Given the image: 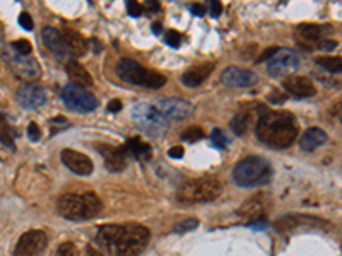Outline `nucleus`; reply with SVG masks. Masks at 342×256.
Returning a JSON list of instances; mask_svg holds the SVG:
<instances>
[{
  "label": "nucleus",
  "mask_w": 342,
  "mask_h": 256,
  "mask_svg": "<svg viewBox=\"0 0 342 256\" xmlns=\"http://www.w3.org/2000/svg\"><path fill=\"white\" fill-rule=\"evenodd\" d=\"M255 135L274 149H286L298 137V121L289 111H267L257 121Z\"/></svg>",
  "instance_id": "nucleus-1"
},
{
  "label": "nucleus",
  "mask_w": 342,
  "mask_h": 256,
  "mask_svg": "<svg viewBox=\"0 0 342 256\" xmlns=\"http://www.w3.org/2000/svg\"><path fill=\"white\" fill-rule=\"evenodd\" d=\"M59 214L67 221L81 222L93 219L101 212L103 203L99 197L93 192L86 193H67L62 195L57 201Z\"/></svg>",
  "instance_id": "nucleus-2"
},
{
  "label": "nucleus",
  "mask_w": 342,
  "mask_h": 256,
  "mask_svg": "<svg viewBox=\"0 0 342 256\" xmlns=\"http://www.w3.org/2000/svg\"><path fill=\"white\" fill-rule=\"evenodd\" d=\"M151 241V230L140 224H125L118 227V232L110 246L113 256H139Z\"/></svg>",
  "instance_id": "nucleus-3"
},
{
  "label": "nucleus",
  "mask_w": 342,
  "mask_h": 256,
  "mask_svg": "<svg viewBox=\"0 0 342 256\" xmlns=\"http://www.w3.org/2000/svg\"><path fill=\"white\" fill-rule=\"evenodd\" d=\"M271 178V164L260 156H248L236 164L233 179L241 188H253L265 185Z\"/></svg>",
  "instance_id": "nucleus-4"
},
{
  "label": "nucleus",
  "mask_w": 342,
  "mask_h": 256,
  "mask_svg": "<svg viewBox=\"0 0 342 256\" xmlns=\"http://www.w3.org/2000/svg\"><path fill=\"white\" fill-rule=\"evenodd\" d=\"M222 185L216 178H195L185 181L176 192V198L182 203H209L219 198Z\"/></svg>",
  "instance_id": "nucleus-5"
},
{
  "label": "nucleus",
  "mask_w": 342,
  "mask_h": 256,
  "mask_svg": "<svg viewBox=\"0 0 342 256\" xmlns=\"http://www.w3.org/2000/svg\"><path fill=\"white\" fill-rule=\"evenodd\" d=\"M117 75L127 84L140 85L147 89H161L166 84V77L157 72L147 70L132 58H120L117 63Z\"/></svg>",
  "instance_id": "nucleus-6"
},
{
  "label": "nucleus",
  "mask_w": 342,
  "mask_h": 256,
  "mask_svg": "<svg viewBox=\"0 0 342 256\" xmlns=\"http://www.w3.org/2000/svg\"><path fill=\"white\" fill-rule=\"evenodd\" d=\"M132 118L140 130L153 137H161L168 130V120L151 103H137L132 108Z\"/></svg>",
  "instance_id": "nucleus-7"
},
{
  "label": "nucleus",
  "mask_w": 342,
  "mask_h": 256,
  "mask_svg": "<svg viewBox=\"0 0 342 256\" xmlns=\"http://www.w3.org/2000/svg\"><path fill=\"white\" fill-rule=\"evenodd\" d=\"M62 101L65 106L77 113H91L98 108V99L84 87L75 84H67L62 89Z\"/></svg>",
  "instance_id": "nucleus-8"
},
{
  "label": "nucleus",
  "mask_w": 342,
  "mask_h": 256,
  "mask_svg": "<svg viewBox=\"0 0 342 256\" xmlns=\"http://www.w3.org/2000/svg\"><path fill=\"white\" fill-rule=\"evenodd\" d=\"M298 55L289 48H277L271 58L267 60V72L272 77H286L298 70Z\"/></svg>",
  "instance_id": "nucleus-9"
},
{
  "label": "nucleus",
  "mask_w": 342,
  "mask_h": 256,
  "mask_svg": "<svg viewBox=\"0 0 342 256\" xmlns=\"http://www.w3.org/2000/svg\"><path fill=\"white\" fill-rule=\"evenodd\" d=\"M48 237L43 230H28L17 239L14 256H39L45 251Z\"/></svg>",
  "instance_id": "nucleus-10"
},
{
  "label": "nucleus",
  "mask_w": 342,
  "mask_h": 256,
  "mask_svg": "<svg viewBox=\"0 0 342 256\" xmlns=\"http://www.w3.org/2000/svg\"><path fill=\"white\" fill-rule=\"evenodd\" d=\"M156 110L163 114L166 120H185L193 114V104L178 97H163L156 101Z\"/></svg>",
  "instance_id": "nucleus-11"
},
{
  "label": "nucleus",
  "mask_w": 342,
  "mask_h": 256,
  "mask_svg": "<svg viewBox=\"0 0 342 256\" xmlns=\"http://www.w3.org/2000/svg\"><path fill=\"white\" fill-rule=\"evenodd\" d=\"M221 82L226 87H235V89H245L251 87L258 82V75L253 70H247V68L240 67H228L221 74Z\"/></svg>",
  "instance_id": "nucleus-12"
},
{
  "label": "nucleus",
  "mask_w": 342,
  "mask_h": 256,
  "mask_svg": "<svg viewBox=\"0 0 342 256\" xmlns=\"http://www.w3.org/2000/svg\"><path fill=\"white\" fill-rule=\"evenodd\" d=\"M5 60L9 62V65L12 67V70L16 72L19 77H23L24 81H34L41 75V68H39V63L36 62L34 58H31L30 55H17V53H12V55H5Z\"/></svg>",
  "instance_id": "nucleus-13"
},
{
  "label": "nucleus",
  "mask_w": 342,
  "mask_h": 256,
  "mask_svg": "<svg viewBox=\"0 0 342 256\" xmlns=\"http://www.w3.org/2000/svg\"><path fill=\"white\" fill-rule=\"evenodd\" d=\"M17 101L24 110H38L46 103V89L38 84H23L16 92Z\"/></svg>",
  "instance_id": "nucleus-14"
},
{
  "label": "nucleus",
  "mask_w": 342,
  "mask_h": 256,
  "mask_svg": "<svg viewBox=\"0 0 342 256\" xmlns=\"http://www.w3.org/2000/svg\"><path fill=\"white\" fill-rule=\"evenodd\" d=\"M60 159H62L63 166H67V169H70L72 172H75L79 176H89L93 172V169H94L93 161L86 154L77 152V150L63 149L60 152Z\"/></svg>",
  "instance_id": "nucleus-15"
},
{
  "label": "nucleus",
  "mask_w": 342,
  "mask_h": 256,
  "mask_svg": "<svg viewBox=\"0 0 342 256\" xmlns=\"http://www.w3.org/2000/svg\"><path fill=\"white\" fill-rule=\"evenodd\" d=\"M99 154L104 159V166H106L108 171L111 172H120L127 168V152H125L124 147H115V145H98Z\"/></svg>",
  "instance_id": "nucleus-16"
},
{
  "label": "nucleus",
  "mask_w": 342,
  "mask_h": 256,
  "mask_svg": "<svg viewBox=\"0 0 342 256\" xmlns=\"http://www.w3.org/2000/svg\"><path fill=\"white\" fill-rule=\"evenodd\" d=\"M41 38H43V41H45L46 48H48L50 52L57 57V58L62 60V62H68V58H70V53H68V50H67L65 43H63L62 34H60L59 29H55V28H50V26L43 28Z\"/></svg>",
  "instance_id": "nucleus-17"
},
{
  "label": "nucleus",
  "mask_w": 342,
  "mask_h": 256,
  "mask_svg": "<svg viewBox=\"0 0 342 256\" xmlns=\"http://www.w3.org/2000/svg\"><path fill=\"white\" fill-rule=\"evenodd\" d=\"M282 85L294 97H311L316 92V87L311 82V79L305 77V75H293V77L286 79Z\"/></svg>",
  "instance_id": "nucleus-18"
},
{
  "label": "nucleus",
  "mask_w": 342,
  "mask_h": 256,
  "mask_svg": "<svg viewBox=\"0 0 342 256\" xmlns=\"http://www.w3.org/2000/svg\"><path fill=\"white\" fill-rule=\"evenodd\" d=\"M60 34H62V39H63V43H65L70 55L82 57L88 53V41H86V38L81 32L70 29V28H63V29L60 31Z\"/></svg>",
  "instance_id": "nucleus-19"
},
{
  "label": "nucleus",
  "mask_w": 342,
  "mask_h": 256,
  "mask_svg": "<svg viewBox=\"0 0 342 256\" xmlns=\"http://www.w3.org/2000/svg\"><path fill=\"white\" fill-rule=\"evenodd\" d=\"M212 68H214V63H211V62L200 63V65H197V67L188 68V70L182 75V84L187 85V87H199L205 79L211 75Z\"/></svg>",
  "instance_id": "nucleus-20"
},
{
  "label": "nucleus",
  "mask_w": 342,
  "mask_h": 256,
  "mask_svg": "<svg viewBox=\"0 0 342 256\" xmlns=\"http://www.w3.org/2000/svg\"><path fill=\"white\" fill-rule=\"evenodd\" d=\"M65 70H67V75L68 79L72 81V84L79 85V87H91L93 84H94V81H93L91 74H89L88 70H86L84 65H81L79 62H75V60H68L67 65H65Z\"/></svg>",
  "instance_id": "nucleus-21"
},
{
  "label": "nucleus",
  "mask_w": 342,
  "mask_h": 256,
  "mask_svg": "<svg viewBox=\"0 0 342 256\" xmlns=\"http://www.w3.org/2000/svg\"><path fill=\"white\" fill-rule=\"evenodd\" d=\"M265 212V197L264 195H257V197H251L241 205L238 210V215H241L247 221H255V219L262 217Z\"/></svg>",
  "instance_id": "nucleus-22"
},
{
  "label": "nucleus",
  "mask_w": 342,
  "mask_h": 256,
  "mask_svg": "<svg viewBox=\"0 0 342 256\" xmlns=\"http://www.w3.org/2000/svg\"><path fill=\"white\" fill-rule=\"evenodd\" d=\"M327 133L323 132L322 128L311 127L308 128L307 132L303 133V137L300 139V147L305 150V152H313L315 149H318L322 143L327 142Z\"/></svg>",
  "instance_id": "nucleus-23"
},
{
  "label": "nucleus",
  "mask_w": 342,
  "mask_h": 256,
  "mask_svg": "<svg viewBox=\"0 0 342 256\" xmlns=\"http://www.w3.org/2000/svg\"><path fill=\"white\" fill-rule=\"evenodd\" d=\"M125 152H128L130 156H134L137 161H149L151 156H153V149L147 142L140 140L139 137H132V139L127 140L125 143Z\"/></svg>",
  "instance_id": "nucleus-24"
},
{
  "label": "nucleus",
  "mask_w": 342,
  "mask_h": 256,
  "mask_svg": "<svg viewBox=\"0 0 342 256\" xmlns=\"http://www.w3.org/2000/svg\"><path fill=\"white\" fill-rule=\"evenodd\" d=\"M298 32L301 38L308 39V41H322L329 32H332V28L320 26V24H300Z\"/></svg>",
  "instance_id": "nucleus-25"
},
{
  "label": "nucleus",
  "mask_w": 342,
  "mask_h": 256,
  "mask_svg": "<svg viewBox=\"0 0 342 256\" xmlns=\"http://www.w3.org/2000/svg\"><path fill=\"white\" fill-rule=\"evenodd\" d=\"M250 125H251V114L248 111H240L231 120L229 127H231L235 135H245L248 132V128H250Z\"/></svg>",
  "instance_id": "nucleus-26"
},
{
  "label": "nucleus",
  "mask_w": 342,
  "mask_h": 256,
  "mask_svg": "<svg viewBox=\"0 0 342 256\" xmlns=\"http://www.w3.org/2000/svg\"><path fill=\"white\" fill-rule=\"evenodd\" d=\"M14 139H16V130L10 127L5 121V118L0 114V143L5 145L7 149L14 150L16 145H14Z\"/></svg>",
  "instance_id": "nucleus-27"
},
{
  "label": "nucleus",
  "mask_w": 342,
  "mask_h": 256,
  "mask_svg": "<svg viewBox=\"0 0 342 256\" xmlns=\"http://www.w3.org/2000/svg\"><path fill=\"white\" fill-rule=\"evenodd\" d=\"M316 65H320L323 70L330 72V74H339L342 70L341 57H320L316 58Z\"/></svg>",
  "instance_id": "nucleus-28"
},
{
  "label": "nucleus",
  "mask_w": 342,
  "mask_h": 256,
  "mask_svg": "<svg viewBox=\"0 0 342 256\" xmlns=\"http://www.w3.org/2000/svg\"><path fill=\"white\" fill-rule=\"evenodd\" d=\"M211 143L216 147V149H224L226 145L229 143L228 137H226V133L222 132L221 128H214L211 133Z\"/></svg>",
  "instance_id": "nucleus-29"
},
{
  "label": "nucleus",
  "mask_w": 342,
  "mask_h": 256,
  "mask_svg": "<svg viewBox=\"0 0 342 256\" xmlns=\"http://www.w3.org/2000/svg\"><path fill=\"white\" fill-rule=\"evenodd\" d=\"M199 227V221L197 219H185V221H180L178 224H176L175 227H173V232L176 234H185L188 232V230H193Z\"/></svg>",
  "instance_id": "nucleus-30"
},
{
  "label": "nucleus",
  "mask_w": 342,
  "mask_h": 256,
  "mask_svg": "<svg viewBox=\"0 0 342 256\" xmlns=\"http://www.w3.org/2000/svg\"><path fill=\"white\" fill-rule=\"evenodd\" d=\"M200 139H204V130L199 127H190L182 133V140L187 142H197Z\"/></svg>",
  "instance_id": "nucleus-31"
},
{
  "label": "nucleus",
  "mask_w": 342,
  "mask_h": 256,
  "mask_svg": "<svg viewBox=\"0 0 342 256\" xmlns=\"http://www.w3.org/2000/svg\"><path fill=\"white\" fill-rule=\"evenodd\" d=\"M12 50L17 55H30L33 46H31V43L26 41V39H17V41L12 43Z\"/></svg>",
  "instance_id": "nucleus-32"
},
{
  "label": "nucleus",
  "mask_w": 342,
  "mask_h": 256,
  "mask_svg": "<svg viewBox=\"0 0 342 256\" xmlns=\"http://www.w3.org/2000/svg\"><path fill=\"white\" fill-rule=\"evenodd\" d=\"M182 34H180L178 31H168L166 36H164V41H166L168 46H171V48H178L180 45H182Z\"/></svg>",
  "instance_id": "nucleus-33"
},
{
  "label": "nucleus",
  "mask_w": 342,
  "mask_h": 256,
  "mask_svg": "<svg viewBox=\"0 0 342 256\" xmlns=\"http://www.w3.org/2000/svg\"><path fill=\"white\" fill-rule=\"evenodd\" d=\"M55 256H75V246L72 243H63L59 246Z\"/></svg>",
  "instance_id": "nucleus-34"
},
{
  "label": "nucleus",
  "mask_w": 342,
  "mask_h": 256,
  "mask_svg": "<svg viewBox=\"0 0 342 256\" xmlns=\"http://www.w3.org/2000/svg\"><path fill=\"white\" fill-rule=\"evenodd\" d=\"M28 137H30V140H33V142H38V140L41 139V128H39L34 121H31L30 127H28Z\"/></svg>",
  "instance_id": "nucleus-35"
},
{
  "label": "nucleus",
  "mask_w": 342,
  "mask_h": 256,
  "mask_svg": "<svg viewBox=\"0 0 342 256\" xmlns=\"http://www.w3.org/2000/svg\"><path fill=\"white\" fill-rule=\"evenodd\" d=\"M127 9H128V14H130L132 17H139L140 14L144 12V10H142V3L135 2V0H130V2L127 3Z\"/></svg>",
  "instance_id": "nucleus-36"
},
{
  "label": "nucleus",
  "mask_w": 342,
  "mask_h": 256,
  "mask_svg": "<svg viewBox=\"0 0 342 256\" xmlns=\"http://www.w3.org/2000/svg\"><path fill=\"white\" fill-rule=\"evenodd\" d=\"M19 24H21V28H23V29H26V31L33 29V19H31V16L28 12H21Z\"/></svg>",
  "instance_id": "nucleus-37"
},
{
  "label": "nucleus",
  "mask_w": 342,
  "mask_h": 256,
  "mask_svg": "<svg viewBox=\"0 0 342 256\" xmlns=\"http://www.w3.org/2000/svg\"><path fill=\"white\" fill-rule=\"evenodd\" d=\"M337 45H339V43L334 41V39H322V41L318 43V50H322V52H332V50L337 48Z\"/></svg>",
  "instance_id": "nucleus-38"
},
{
  "label": "nucleus",
  "mask_w": 342,
  "mask_h": 256,
  "mask_svg": "<svg viewBox=\"0 0 342 256\" xmlns=\"http://www.w3.org/2000/svg\"><path fill=\"white\" fill-rule=\"evenodd\" d=\"M267 217L265 215H262V217L255 219V221L248 222V227H251V229H264V227H267Z\"/></svg>",
  "instance_id": "nucleus-39"
},
{
  "label": "nucleus",
  "mask_w": 342,
  "mask_h": 256,
  "mask_svg": "<svg viewBox=\"0 0 342 256\" xmlns=\"http://www.w3.org/2000/svg\"><path fill=\"white\" fill-rule=\"evenodd\" d=\"M190 12H192L193 16H197V17H202V16H205L207 9H205V5H202V3H193V5L190 7Z\"/></svg>",
  "instance_id": "nucleus-40"
},
{
  "label": "nucleus",
  "mask_w": 342,
  "mask_h": 256,
  "mask_svg": "<svg viewBox=\"0 0 342 256\" xmlns=\"http://www.w3.org/2000/svg\"><path fill=\"white\" fill-rule=\"evenodd\" d=\"M222 12V3L218 2V0H214V2H211V16L212 17H219Z\"/></svg>",
  "instance_id": "nucleus-41"
},
{
  "label": "nucleus",
  "mask_w": 342,
  "mask_h": 256,
  "mask_svg": "<svg viewBox=\"0 0 342 256\" xmlns=\"http://www.w3.org/2000/svg\"><path fill=\"white\" fill-rule=\"evenodd\" d=\"M183 147H180V145H176V147H171L170 150H168V156L171 157V159H180V157H183Z\"/></svg>",
  "instance_id": "nucleus-42"
},
{
  "label": "nucleus",
  "mask_w": 342,
  "mask_h": 256,
  "mask_svg": "<svg viewBox=\"0 0 342 256\" xmlns=\"http://www.w3.org/2000/svg\"><path fill=\"white\" fill-rule=\"evenodd\" d=\"M142 10H151V12H156V10H159V3L156 2V0H146L142 5Z\"/></svg>",
  "instance_id": "nucleus-43"
},
{
  "label": "nucleus",
  "mask_w": 342,
  "mask_h": 256,
  "mask_svg": "<svg viewBox=\"0 0 342 256\" xmlns=\"http://www.w3.org/2000/svg\"><path fill=\"white\" fill-rule=\"evenodd\" d=\"M122 106H124V104H122V101L113 99V101H110V103H108V111H110V113H118V111L122 110Z\"/></svg>",
  "instance_id": "nucleus-44"
},
{
  "label": "nucleus",
  "mask_w": 342,
  "mask_h": 256,
  "mask_svg": "<svg viewBox=\"0 0 342 256\" xmlns=\"http://www.w3.org/2000/svg\"><path fill=\"white\" fill-rule=\"evenodd\" d=\"M277 52V48H271V50H267V52H264V53H262V55L260 57H258V58H257V62L258 63H260V62H265V60H269V58H271V57L274 55V53H276Z\"/></svg>",
  "instance_id": "nucleus-45"
},
{
  "label": "nucleus",
  "mask_w": 342,
  "mask_h": 256,
  "mask_svg": "<svg viewBox=\"0 0 342 256\" xmlns=\"http://www.w3.org/2000/svg\"><path fill=\"white\" fill-rule=\"evenodd\" d=\"M271 101L272 103H284V101H286V96L279 94V92H274V94L271 96Z\"/></svg>",
  "instance_id": "nucleus-46"
},
{
  "label": "nucleus",
  "mask_w": 342,
  "mask_h": 256,
  "mask_svg": "<svg viewBox=\"0 0 342 256\" xmlns=\"http://www.w3.org/2000/svg\"><path fill=\"white\" fill-rule=\"evenodd\" d=\"M153 32H154V34H161V32H163V26H161L159 23H154L153 24Z\"/></svg>",
  "instance_id": "nucleus-47"
},
{
  "label": "nucleus",
  "mask_w": 342,
  "mask_h": 256,
  "mask_svg": "<svg viewBox=\"0 0 342 256\" xmlns=\"http://www.w3.org/2000/svg\"><path fill=\"white\" fill-rule=\"evenodd\" d=\"M86 256H103V253H99L96 250H88L86 251Z\"/></svg>",
  "instance_id": "nucleus-48"
},
{
  "label": "nucleus",
  "mask_w": 342,
  "mask_h": 256,
  "mask_svg": "<svg viewBox=\"0 0 342 256\" xmlns=\"http://www.w3.org/2000/svg\"><path fill=\"white\" fill-rule=\"evenodd\" d=\"M91 43H93V46H94V52L98 53V52H99V41H98V39L94 38V39H93Z\"/></svg>",
  "instance_id": "nucleus-49"
}]
</instances>
